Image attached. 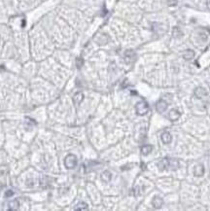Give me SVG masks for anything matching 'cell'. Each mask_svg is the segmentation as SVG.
I'll list each match as a JSON object with an SVG mask.
<instances>
[{
	"label": "cell",
	"mask_w": 210,
	"mask_h": 211,
	"mask_svg": "<svg viewBox=\"0 0 210 211\" xmlns=\"http://www.w3.org/2000/svg\"><path fill=\"white\" fill-rule=\"evenodd\" d=\"M64 165L68 169H73L77 165V157L73 154H69L64 159Z\"/></svg>",
	"instance_id": "3957f363"
},
{
	"label": "cell",
	"mask_w": 210,
	"mask_h": 211,
	"mask_svg": "<svg viewBox=\"0 0 210 211\" xmlns=\"http://www.w3.org/2000/svg\"><path fill=\"white\" fill-rule=\"evenodd\" d=\"M194 95H196L197 98H203V97H205L208 93H207V90H206L204 88L198 87V88H197L196 90H194Z\"/></svg>",
	"instance_id": "5b68a950"
},
{
	"label": "cell",
	"mask_w": 210,
	"mask_h": 211,
	"mask_svg": "<svg viewBox=\"0 0 210 211\" xmlns=\"http://www.w3.org/2000/svg\"><path fill=\"white\" fill-rule=\"evenodd\" d=\"M161 139L163 144H169V143L172 141V136H171V134L168 131H165V133H163Z\"/></svg>",
	"instance_id": "8992f818"
},
{
	"label": "cell",
	"mask_w": 210,
	"mask_h": 211,
	"mask_svg": "<svg viewBox=\"0 0 210 211\" xmlns=\"http://www.w3.org/2000/svg\"><path fill=\"white\" fill-rule=\"evenodd\" d=\"M194 175L197 176V177H200L203 175V173H204V167H203V165L202 164H197L196 167H194Z\"/></svg>",
	"instance_id": "30bf717a"
},
{
	"label": "cell",
	"mask_w": 210,
	"mask_h": 211,
	"mask_svg": "<svg viewBox=\"0 0 210 211\" xmlns=\"http://www.w3.org/2000/svg\"><path fill=\"white\" fill-rule=\"evenodd\" d=\"M163 198L160 197H155L152 201V204L155 208H161L163 206Z\"/></svg>",
	"instance_id": "ba28073f"
},
{
	"label": "cell",
	"mask_w": 210,
	"mask_h": 211,
	"mask_svg": "<svg viewBox=\"0 0 210 211\" xmlns=\"http://www.w3.org/2000/svg\"><path fill=\"white\" fill-rule=\"evenodd\" d=\"M168 6H175L177 4V0H166Z\"/></svg>",
	"instance_id": "e0dca14e"
},
{
	"label": "cell",
	"mask_w": 210,
	"mask_h": 211,
	"mask_svg": "<svg viewBox=\"0 0 210 211\" xmlns=\"http://www.w3.org/2000/svg\"><path fill=\"white\" fill-rule=\"evenodd\" d=\"M206 5H207V8L210 10V0H206Z\"/></svg>",
	"instance_id": "d6986e66"
},
{
	"label": "cell",
	"mask_w": 210,
	"mask_h": 211,
	"mask_svg": "<svg viewBox=\"0 0 210 211\" xmlns=\"http://www.w3.org/2000/svg\"><path fill=\"white\" fill-rule=\"evenodd\" d=\"M75 210H88L89 209V207H88V204L86 202H79L77 205L75 206Z\"/></svg>",
	"instance_id": "5bb4252c"
},
{
	"label": "cell",
	"mask_w": 210,
	"mask_h": 211,
	"mask_svg": "<svg viewBox=\"0 0 210 211\" xmlns=\"http://www.w3.org/2000/svg\"><path fill=\"white\" fill-rule=\"evenodd\" d=\"M152 150H153V146L144 145L142 148H141V152H142V154L144 156H146V155H148V154H150L152 152Z\"/></svg>",
	"instance_id": "4fadbf2b"
},
{
	"label": "cell",
	"mask_w": 210,
	"mask_h": 211,
	"mask_svg": "<svg viewBox=\"0 0 210 211\" xmlns=\"http://www.w3.org/2000/svg\"><path fill=\"white\" fill-rule=\"evenodd\" d=\"M134 56H135V54L134 53H133L132 51H127L125 52V60H128V58H134Z\"/></svg>",
	"instance_id": "2e32d148"
},
{
	"label": "cell",
	"mask_w": 210,
	"mask_h": 211,
	"mask_svg": "<svg viewBox=\"0 0 210 211\" xmlns=\"http://www.w3.org/2000/svg\"><path fill=\"white\" fill-rule=\"evenodd\" d=\"M180 116H181V113L179 112L178 110H176V109H172L170 112H169V114H168V117H169V119L171 121H177L179 118H180Z\"/></svg>",
	"instance_id": "52a82bcc"
},
{
	"label": "cell",
	"mask_w": 210,
	"mask_h": 211,
	"mask_svg": "<svg viewBox=\"0 0 210 211\" xmlns=\"http://www.w3.org/2000/svg\"><path fill=\"white\" fill-rule=\"evenodd\" d=\"M156 109H157V111H158L159 113L165 112L166 109H167V102H166V101L163 100V99L159 100L158 102H157Z\"/></svg>",
	"instance_id": "277c9868"
},
{
	"label": "cell",
	"mask_w": 210,
	"mask_h": 211,
	"mask_svg": "<svg viewBox=\"0 0 210 211\" xmlns=\"http://www.w3.org/2000/svg\"><path fill=\"white\" fill-rule=\"evenodd\" d=\"M194 52L192 50H186L184 53H183V58H184L186 60H190L194 58Z\"/></svg>",
	"instance_id": "8fae6325"
},
{
	"label": "cell",
	"mask_w": 210,
	"mask_h": 211,
	"mask_svg": "<svg viewBox=\"0 0 210 211\" xmlns=\"http://www.w3.org/2000/svg\"><path fill=\"white\" fill-rule=\"evenodd\" d=\"M111 178H112V174L111 173H110L109 171H104L101 174V180L103 181V182H105V183H108L110 180H111Z\"/></svg>",
	"instance_id": "7c38bea8"
},
{
	"label": "cell",
	"mask_w": 210,
	"mask_h": 211,
	"mask_svg": "<svg viewBox=\"0 0 210 211\" xmlns=\"http://www.w3.org/2000/svg\"><path fill=\"white\" fill-rule=\"evenodd\" d=\"M135 111L137 113V115L139 116H144L146 115L149 112V105L146 101L141 100L139 102H137L135 105Z\"/></svg>",
	"instance_id": "7a4b0ae2"
},
{
	"label": "cell",
	"mask_w": 210,
	"mask_h": 211,
	"mask_svg": "<svg viewBox=\"0 0 210 211\" xmlns=\"http://www.w3.org/2000/svg\"><path fill=\"white\" fill-rule=\"evenodd\" d=\"M19 208V201L18 199H15L9 202V210H17Z\"/></svg>",
	"instance_id": "9a60e30c"
},
{
	"label": "cell",
	"mask_w": 210,
	"mask_h": 211,
	"mask_svg": "<svg viewBox=\"0 0 210 211\" xmlns=\"http://www.w3.org/2000/svg\"><path fill=\"white\" fill-rule=\"evenodd\" d=\"M84 100V95L81 93V92H79V93H76L74 96H73V101H74V103L75 105H79V104H81V102Z\"/></svg>",
	"instance_id": "9c48e42d"
},
{
	"label": "cell",
	"mask_w": 210,
	"mask_h": 211,
	"mask_svg": "<svg viewBox=\"0 0 210 211\" xmlns=\"http://www.w3.org/2000/svg\"><path fill=\"white\" fill-rule=\"evenodd\" d=\"M159 167L161 170H165V169H169V170H177L179 168V161L176 159H163L160 163L158 164Z\"/></svg>",
	"instance_id": "6da1fadb"
},
{
	"label": "cell",
	"mask_w": 210,
	"mask_h": 211,
	"mask_svg": "<svg viewBox=\"0 0 210 211\" xmlns=\"http://www.w3.org/2000/svg\"><path fill=\"white\" fill-rule=\"evenodd\" d=\"M14 195V192H12L11 190H8V191H6L5 197H6V198H9V197H11V195Z\"/></svg>",
	"instance_id": "ac0fdd59"
}]
</instances>
